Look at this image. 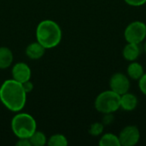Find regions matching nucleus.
Returning <instances> with one entry per match:
<instances>
[{
    "label": "nucleus",
    "mask_w": 146,
    "mask_h": 146,
    "mask_svg": "<svg viewBox=\"0 0 146 146\" xmlns=\"http://www.w3.org/2000/svg\"><path fill=\"white\" fill-rule=\"evenodd\" d=\"M26 92L22 84L9 80L3 82L0 87V100L3 104L11 111H20L26 104Z\"/></svg>",
    "instance_id": "nucleus-1"
},
{
    "label": "nucleus",
    "mask_w": 146,
    "mask_h": 146,
    "mask_svg": "<svg viewBox=\"0 0 146 146\" xmlns=\"http://www.w3.org/2000/svg\"><path fill=\"white\" fill-rule=\"evenodd\" d=\"M38 42L45 49L56 46L62 39V30L53 21L46 20L41 21L36 30Z\"/></svg>",
    "instance_id": "nucleus-2"
},
{
    "label": "nucleus",
    "mask_w": 146,
    "mask_h": 146,
    "mask_svg": "<svg viewBox=\"0 0 146 146\" xmlns=\"http://www.w3.org/2000/svg\"><path fill=\"white\" fill-rule=\"evenodd\" d=\"M11 128L19 139H29L36 132V121L28 114H18L11 121Z\"/></svg>",
    "instance_id": "nucleus-3"
},
{
    "label": "nucleus",
    "mask_w": 146,
    "mask_h": 146,
    "mask_svg": "<svg viewBox=\"0 0 146 146\" xmlns=\"http://www.w3.org/2000/svg\"><path fill=\"white\" fill-rule=\"evenodd\" d=\"M121 96L112 90L102 92L95 99V109L102 113H115L121 108Z\"/></svg>",
    "instance_id": "nucleus-4"
},
{
    "label": "nucleus",
    "mask_w": 146,
    "mask_h": 146,
    "mask_svg": "<svg viewBox=\"0 0 146 146\" xmlns=\"http://www.w3.org/2000/svg\"><path fill=\"white\" fill-rule=\"evenodd\" d=\"M124 38L127 43L141 44L146 38V24L140 21L129 23L124 31Z\"/></svg>",
    "instance_id": "nucleus-5"
},
{
    "label": "nucleus",
    "mask_w": 146,
    "mask_h": 146,
    "mask_svg": "<svg viewBox=\"0 0 146 146\" xmlns=\"http://www.w3.org/2000/svg\"><path fill=\"white\" fill-rule=\"evenodd\" d=\"M119 139L121 145L134 146L140 139V133L136 126L129 125L125 127L119 134Z\"/></svg>",
    "instance_id": "nucleus-6"
},
{
    "label": "nucleus",
    "mask_w": 146,
    "mask_h": 146,
    "mask_svg": "<svg viewBox=\"0 0 146 146\" xmlns=\"http://www.w3.org/2000/svg\"><path fill=\"white\" fill-rule=\"evenodd\" d=\"M110 90L120 96L128 92L130 89L129 77L122 73L114 74L110 80Z\"/></svg>",
    "instance_id": "nucleus-7"
},
{
    "label": "nucleus",
    "mask_w": 146,
    "mask_h": 146,
    "mask_svg": "<svg viewBox=\"0 0 146 146\" xmlns=\"http://www.w3.org/2000/svg\"><path fill=\"white\" fill-rule=\"evenodd\" d=\"M12 75L14 80L20 83L27 81L31 77L30 68L24 62L16 63L12 69Z\"/></svg>",
    "instance_id": "nucleus-8"
},
{
    "label": "nucleus",
    "mask_w": 146,
    "mask_h": 146,
    "mask_svg": "<svg viewBox=\"0 0 146 146\" xmlns=\"http://www.w3.org/2000/svg\"><path fill=\"white\" fill-rule=\"evenodd\" d=\"M142 47L140 44H134V43H127L122 50V56L125 60L128 62L136 61L142 52Z\"/></svg>",
    "instance_id": "nucleus-9"
},
{
    "label": "nucleus",
    "mask_w": 146,
    "mask_h": 146,
    "mask_svg": "<svg viewBox=\"0 0 146 146\" xmlns=\"http://www.w3.org/2000/svg\"><path fill=\"white\" fill-rule=\"evenodd\" d=\"M121 108L125 111H133L134 110L139 104L138 98L130 92L124 93L121 95Z\"/></svg>",
    "instance_id": "nucleus-10"
},
{
    "label": "nucleus",
    "mask_w": 146,
    "mask_h": 146,
    "mask_svg": "<svg viewBox=\"0 0 146 146\" xmlns=\"http://www.w3.org/2000/svg\"><path fill=\"white\" fill-rule=\"evenodd\" d=\"M44 51H45V48L38 42H35L30 44L27 47L26 54L29 58L36 60L42 57L44 54Z\"/></svg>",
    "instance_id": "nucleus-11"
},
{
    "label": "nucleus",
    "mask_w": 146,
    "mask_h": 146,
    "mask_svg": "<svg viewBox=\"0 0 146 146\" xmlns=\"http://www.w3.org/2000/svg\"><path fill=\"white\" fill-rule=\"evenodd\" d=\"M127 76L132 80H139L145 74V70L143 66L139 62L133 61V62H130V64L127 66Z\"/></svg>",
    "instance_id": "nucleus-12"
},
{
    "label": "nucleus",
    "mask_w": 146,
    "mask_h": 146,
    "mask_svg": "<svg viewBox=\"0 0 146 146\" xmlns=\"http://www.w3.org/2000/svg\"><path fill=\"white\" fill-rule=\"evenodd\" d=\"M13 62V54L9 48L0 47V68H6Z\"/></svg>",
    "instance_id": "nucleus-13"
},
{
    "label": "nucleus",
    "mask_w": 146,
    "mask_h": 146,
    "mask_svg": "<svg viewBox=\"0 0 146 146\" xmlns=\"http://www.w3.org/2000/svg\"><path fill=\"white\" fill-rule=\"evenodd\" d=\"M98 144L100 146H121L119 137L110 133H104L101 137Z\"/></svg>",
    "instance_id": "nucleus-14"
},
{
    "label": "nucleus",
    "mask_w": 146,
    "mask_h": 146,
    "mask_svg": "<svg viewBox=\"0 0 146 146\" xmlns=\"http://www.w3.org/2000/svg\"><path fill=\"white\" fill-rule=\"evenodd\" d=\"M31 145L34 146H43L46 144V137L41 132H35L30 138Z\"/></svg>",
    "instance_id": "nucleus-15"
},
{
    "label": "nucleus",
    "mask_w": 146,
    "mask_h": 146,
    "mask_svg": "<svg viewBox=\"0 0 146 146\" xmlns=\"http://www.w3.org/2000/svg\"><path fill=\"white\" fill-rule=\"evenodd\" d=\"M48 145L50 146H66L68 145V140L63 135L56 134L50 137Z\"/></svg>",
    "instance_id": "nucleus-16"
},
{
    "label": "nucleus",
    "mask_w": 146,
    "mask_h": 146,
    "mask_svg": "<svg viewBox=\"0 0 146 146\" xmlns=\"http://www.w3.org/2000/svg\"><path fill=\"white\" fill-rule=\"evenodd\" d=\"M104 130V125L101 122H95L91 125L89 128V133L92 136H99L103 134V132Z\"/></svg>",
    "instance_id": "nucleus-17"
},
{
    "label": "nucleus",
    "mask_w": 146,
    "mask_h": 146,
    "mask_svg": "<svg viewBox=\"0 0 146 146\" xmlns=\"http://www.w3.org/2000/svg\"><path fill=\"white\" fill-rule=\"evenodd\" d=\"M139 88L140 92L146 96V74H144L143 76L139 80Z\"/></svg>",
    "instance_id": "nucleus-18"
},
{
    "label": "nucleus",
    "mask_w": 146,
    "mask_h": 146,
    "mask_svg": "<svg viewBox=\"0 0 146 146\" xmlns=\"http://www.w3.org/2000/svg\"><path fill=\"white\" fill-rule=\"evenodd\" d=\"M104 116L103 118V124L104 126H109L114 121V115L113 113H108V114H104Z\"/></svg>",
    "instance_id": "nucleus-19"
},
{
    "label": "nucleus",
    "mask_w": 146,
    "mask_h": 146,
    "mask_svg": "<svg viewBox=\"0 0 146 146\" xmlns=\"http://www.w3.org/2000/svg\"><path fill=\"white\" fill-rule=\"evenodd\" d=\"M124 1L127 4L133 7H139L146 3V0H124Z\"/></svg>",
    "instance_id": "nucleus-20"
},
{
    "label": "nucleus",
    "mask_w": 146,
    "mask_h": 146,
    "mask_svg": "<svg viewBox=\"0 0 146 146\" xmlns=\"http://www.w3.org/2000/svg\"><path fill=\"white\" fill-rule=\"evenodd\" d=\"M21 84H22V87H23L24 91L26 92V93L30 92L33 89V83L30 80L25 81V82H23Z\"/></svg>",
    "instance_id": "nucleus-21"
},
{
    "label": "nucleus",
    "mask_w": 146,
    "mask_h": 146,
    "mask_svg": "<svg viewBox=\"0 0 146 146\" xmlns=\"http://www.w3.org/2000/svg\"><path fill=\"white\" fill-rule=\"evenodd\" d=\"M16 145L18 146H31V142L29 139H20L19 141L16 143Z\"/></svg>",
    "instance_id": "nucleus-22"
},
{
    "label": "nucleus",
    "mask_w": 146,
    "mask_h": 146,
    "mask_svg": "<svg viewBox=\"0 0 146 146\" xmlns=\"http://www.w3.org/2000/svg\"><path fill=\"white\" fill-rule=\"evenodd\" d=\"M143 50H144V52L146 54V41L145 42V44H144V46H143Z\"/></svg>",
    "instance_id": "nucleus-23"
}]
</instances>
